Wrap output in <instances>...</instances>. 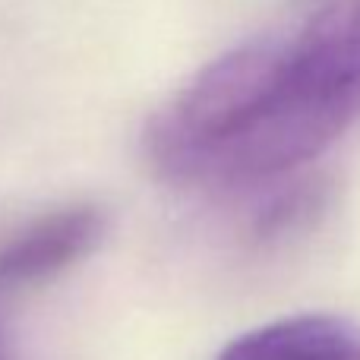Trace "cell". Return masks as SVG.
<instances>
[{"label": "cell", "mask_w": 360, "mask_h": 360, "mask_svg": "<svg viewBox=\"0 0 360 360\" xmlns=\"http://www.w3.org/2000/svg\"><path fill=\"white\" fill-rule=\"evenodd\" d=\"M354 124L294 35L262 38L180 89L146 127V155L171 184L243 190L310 165Z\"/></svg>", "instance_id": "obj_1"}, {"label": "cell", "mask_w": 360, "mask_h": 360, "mask_svg": "<svg viewBox=\"0 0 360 360\" xmlns=\"http://www.w3.org/2000/svg\"><path fill=\"white\" fill-rule=\"evenodd\" d=\"M105 218L95 205H70L38 218L0 247V297L63 272L101 240Z\"/></svg>", "instance_id": "obj_2"}, {"label": "cell", "mask_w": 360, "mask_h": 360, "mask_svg": "<svg viewBox=\"0 0 360 360\" xmlns=\"http://www.w3.org/2000/svg\"><path fill=\"white\" fill-rule=\"evenodd\" d=\"M218 360H360V326L332 313L288 316L234 338Z\"/></svg>", "instance_id": "obj_3"}, {"label": "cell", "mask_w": 360, "mask_h": 360, "mask_svg": "<svg viewBox=\"0 0 360 360\" xmlns=\"http://www.w3.org/2000/svg\"><path fill=\"white\" fill-rule=\"evenodd\" d=\"M294 41L360 120V0H323Z\"/></svg>", "instance_id": "obj_4"}]
</instances>
